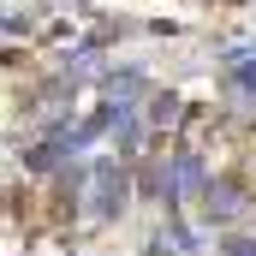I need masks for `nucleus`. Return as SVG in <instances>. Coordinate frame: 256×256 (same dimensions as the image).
<instances>
[{
  "label": "nucleus",
  "instance_id": "nucleus-1",
  "mask_svg": "<svg viewBox=\"0 0 256 256\" xmlns=\"http://www.w3.org/2000/svg\"><path fill=\"white\" fill-rule=\"evenodd\" d=\"M120 202H126V173H120V161H102V167L90 173V202H84V214H90V220H114Z\"/></svg>",
  "mask_w": 256,
  "mask_h": 256
},
{
  "label": "nucleus",
  "instance_id": "nucleus-2",
  "mask_svg": "<svg viewBox=\"0 0 256 256\" xmlns=\"http://www.w3.org/2000/svg\"><path fill=\"white\" fill-rule=\"evenodd\" d=\"M202 202H208V214H214V220H232V214H244V196H238V185H232V179L208 185V191H202Z\"/></svg>",
  "mask_w": 256,
  "mask_h": 256
},
{
  "label": "nucleus",
  "instance_id": "nucleus-5",
  "mask_svg": "<svg viewBox=\"0 0 256 256\" xmlns=\"http://www.w3.org/2000/svg\"><path fill=\"white\" fill-rule=\"evenodd\" d=\"M226 250H232V256H256L250 244H244V238H232V244H226Z\"/></svg>",
  "mask_w": 256,
  "mask_h": 256
},
{
  "label": "nucleus",
  "instance_id": "nucleus-3",
  "mask_svg": "<svg viewBox=\"0 0 256 256\" xmlns=\"http://www.w3.org/2000/svg\"><path fill=\"white\" fill-rule=\"evenodd\" d=\"M149 120H155V126H173V120H179V96H155Z\"/></svg>",
  "mask_w": 256,
  "mask_h": 256
},
{
  "label": "nucleus",
  "instance_id": "nucleus-4",
  "mask_svg": "<svg viewBox=\"0 0 256 256\" xmlns=\"http://www.w3.org/2000/svg\"><path fill=\"white\" fill-rule=\"evenodd\" d=\"M232 84L238 90H256V60H232Z\"/></svg>",
  "mask_w": 256,
  "mask_h": 256
}]
</instances>
